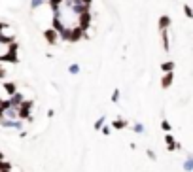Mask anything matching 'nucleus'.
Segmentation results:
<instances>
[{
    "label": "nucleus",
    "instance_id": "f257e3e1",
    "mask_svg": "<svg viewBox=\"0 0 193 172\" xmlns=\"http://www.w3.org/2000/svg\"><path fill=\"white\" fill-rule=\"evenodd\" d=\"M49 4L55 15L53 27L61 38L76 42L85 36V30L91 23V0H49Z\"/></svg>",
    "mask_w": 193,
    "mask_h": 172
},
{
    "label": "nucleus",
    "instance_id": "f03ea898",
    "mask_svg": "<svg viewBox=\"0 0 193 172\" xmlns=\"http://www.w3.org/2000/svg\"><path fill=\"white\" fill-rule=\"evenodd\" d=\"M44 38L48 40L51 46H55V44H57V38H59V32H57L55 28H51V30H45V32H44Z\"/></svg>",
    "mask_w": 193,
    "mask_h": 172
},
{
    "label": "nucleus",
    "instance_id": "7ed1b4c3",
    "mask_svg": "<svg viewBox=\"0 0 193 172\" xmlns=\"http://www.w3.org/2000/svg\"><path fill=\"white\" fill-rule=\"evenodd\" d=\"M172 72H165V76H163V80H161V85H163V89H167V87H170V83H172Z\"/></svg>",
    "mask_w": 193,
    "mask_h": 172
},
{
    "label": "nucleus",
    "instance_id": "20e7f679",
    "mask_svg": "<svg viewBox=\"0 0 193 172\" xmlns=\"http://www.w3.org/2000/svg\"><path fill=\"white\" fill-rule=\"evenodd\" d=\"M168 27H170V17L168 15H161V19H159V28L167 30Z\"/></svg>",
    "mask_w": 193,
    "mask_h": 172
},
{
    "label": "nucleus",
    "instance_id": "39448f33",
    "mask_svg": "<svg viewBox=\"0 0 193 172\" xmlns=\"http://www.w3.org/2000/svg\"><path fill=\"white\" fill-rule=\"evenodd\" d=\"M161 70H163V72H172V70H174V62H172V61L163 62V64H161Z\"/></svg>",
    "mask_w": 193,
    "mask_h": 172
},
{
    "label": "nucleus",
    "instance_id": "423d86ee",
    "mask_svg": "<svg viewBox=\"0 0 193 172\" xmlns=\"http://www.w3.org/2000/svg\"><path fill=\"white\" fill-rule=\"evenodd\" d=\"M167 144H168V149H178L180 148V144H176L174 138L170 136V134H167Z\"/></svg>",
    "mask_w": 193,
    "mask_h": 172
},
{
    "label": "nucleus",
    "instance_id": "0eeeda50",
    "mask_svg": "<svg viewBox=\"0 0 193 172\" xmlns=\"http://www.w3.org/2000/svg\"><path fill=\"white\" fill-rule=\"evenodd\" d=\"M184 170H187V172L193 170V157H191V155L186 159V163H184Z\"/></svg>",
    "mask_w": 193,
    "mask_h": 172
},
{
    "label": "nucleus",
    "instance_id": "6e6552de",
    "mask_svg": "<svg viewBox=\"0 0 193 172\" xmlns=\"http://www.w3.org/2000/svg\"><path fill=\"white\" fill-rule=\"evenodd\" d=\"M184 13H186V17H187V19H193V9H191V6H189V4H184Z\"/></svg>",
    "mask_w": 193,
    "mask_h": 172
},
{
    "label": "nucleus",
    "instance_id": "1a4fd4ad",
    "mask_svg": "<svg viewBox=\"0 0 193 172\" xmlns=\"http://www.w3.org/2000/svg\"><path fill=\"white\" fill-rule=\"evenodd\" d=\"M68 72H70V74H79V64H70V66H68Z\"/></svg>",
    "mask_w": 193,
    "mask_h": 172
},
{
    "label": "nucleus",
    "instance_id": "9d476101",
    "mask_svg": "<svg viewBox=\"0 0 193 172\" xmlns=\"http://www.w3.org/2000/svg\"><path fill=\"white\" fill-rule=\"evenodd\" d=\"M44 2H45V0H30V8H32V9H36V8H40Z\"/></svg>",
    "mask_w": 193,
    "mask_h": 172
},
{
    "label": "nucleus",
    "instance_id": "9b49d317",
    "mask_svg": "<svg viewBox=\"0 0 193 172\" xmlns=\"http://www.w3.org/2000/svg\"><path fill=\"white\" fill-rule=\"evenodd\" d=\"M112 125H114V129H123V127H125V125H127V123H125L123 119H116V121H114Z\"/></svg>",
    "mask_w": 193,
    "mask_h": 172
},
{
    "label": "nucleus",
    "instance_id": "f8f14e48",
    "mask_svg": "<svg viewBox=\"0 0 193 172\" xmlns=\"http://www.w3.org/2000/svg\"><path fill=\"white\" fill-rule=\"evenodd\" d=\"M4 89L10 91V95H14V93H15V85H14V83H4Z\"/></svg>",
    "mask_w": 193,
    "mask_h": 172
},
{
    "label": "nucleus",
    "instance_id": "ddd939ff",
    "mask_svg": "<svg viewBox=\"0 0 193 172\" xmlns=\"http://www.w3.org/2000/svg\"><path fill=\"white\" fill-rule=\"evenodd\" d=\"M134 133H144V125H140V123H134Z\"/></svg>",
    "mask_w": 193,
    "mask_h": 172
},
{
    "label": "nucleus",
    "instance_id": "4468645a",
    "mask_svg": "<svg viewBox=\"0 0 193 172\" xmlns=\"http://www.w3.org/2000/svg\"><path fill=\"white\" fill-rule=\"evenodd\" d=\"M104 121H106V119H104V115H102V117H100V119H98V121L95 123V129H100L102 125H104Z\"/></svg>",
    "mask_w": 193,
    "mask_h": 172
},
{
    "label": "nucleus",
    "instance_id": "2eb2a0df",
    "mask_svg": "<svg viewBox=\"0 0 193 172\" xmlns=\"http://www.w3.org/2000/svg\"><path fill=\"white\" fill-rule=\"evenodd\" d=\"M112 100H114V102H118V100H119V91H118V89L114 91V95H112Z\"/></svg>",
    "mask_w": 193,
    "mask_h": 172
},
{
    "label": "nucleus",
    "instance_id": "dca6fc26",
    "mask_svg": "<svg viewBox=\"0 0 193 172\" xmlns=\"http://www.w3.org/2000/svg\"><path fill=\"white\" fill-rule=\"evenodd\" d=\"M161 127L165 129V131H170V123H168V121H163V123H161Z\"/></svg>",
    "mask_w": 193,
    "mask_h": 172
},
{
    "label": "nucleus",
    "instance_id": "f3484780",
    "mask_svg": "<svg viewBox=\"0 0 193 172\" xmlns=\"http://www.w3.org/2000/svg\"><path fill=\"white\" fill-rule=\"evenodd\" d=\"M110 131H112L110 127H102V133H104V134H110Z\"/></svg>",
    "mask_w": 193,
    "mask_h": 172
},
{
    "label": "nucleus",
    "instance_id": "a211bd4d",
    "mask_svg": "<svg viewBox=\"0 0 193 172\" xmlns=\"http://www.w3.org/2000/svg\"><path fill=\"white\" fill-rule=\"evenodd\" d=\"M4 74H6V70H4L2 66H0V78H4Z\"/></svg>",
    "mask_w": 193,
    "mask_h": 172
}]
</instances>
